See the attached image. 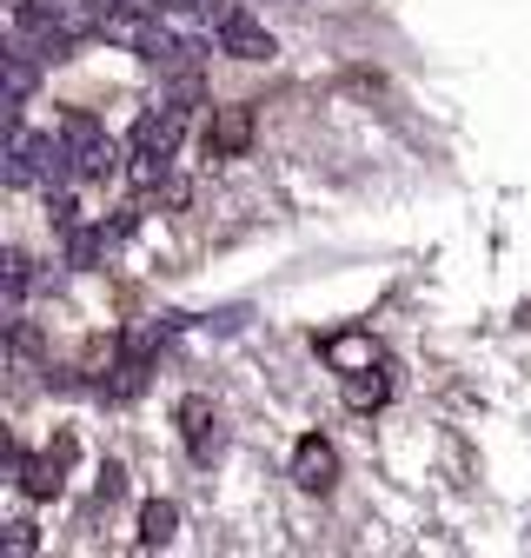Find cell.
Segmentation results:
<instances>
[{"label":"cell","instance_id":"cell-20","mask_svg":"<svg viewBox=\"0 0 531 558\" xmlns=\"http://www.w3.org/2000/svg\"><path fill=\"white\" fill-rule=\"evenodd\" d=\"M173 14H207V0H166Z\"/></svg>","mask_w":531,"mask_h":558},{"label":"cell","instance_id":"cell-15","mask_svg":"<svg viewBox=\"0 0 531 558\" xmlns=\"http://www.w3.org/2000/svg\"><path fill=\"white\" fill-rule=\"evenodd\" d=\"M186 452H193V465H213V459L226 452V439H220V426H207V433H193V439H186Z\"/></svg>","mask_w":531,"mask_h":558},{"label":"cell","instance_id":"cell-7","mask_svg":"<svg viewBox=\"0 0 531 558\" xmlns=\"http://www.w3.org/2000/svg\"><path fill=\"white\" fill-rule=\"evenodd\" d=\"M220 53H233V60H273L280 47H273V34H266L252 14H239V8H233V14L220 21Z\"/></svg>","mask_w":531,"mask_h":558},{"label":"cell","instance_id":"cell-17","mask_svg":"<svg viewBox=\"0 0 531 558\" xmlns=\"http://www.w3.org/2000/svg\"><path fill=\"white\" fill-rule=\"evenodd\" d=\"M34 545H40V538H34V525H27V519H14V525H8V551H21V558H27Z\"/></svg>","mask_w":531,"mask_h":558},{"label":"cell","instance_id":"cell-10","mask_svg":"<svg viewBox=\"0 0 531 558\" xmlns=\"http://www.w3.org/2000/svg\"><path fill=\"white\" fill-rule=\"evenodd\" d=\"M140 60H153V66H186V60H199V47L193 40H180V34H166V27H147V40H140Z\"/></svg>","mask_w":531,"mask_h":558},{"label":"cell","instance_id":"cell-4","mask_svg":"<svg viewBox=\"0 0 531 558\" xmlns=\"http://www.w3.org/2000/svg\"><path fill=\"white\" fill-rule=\"evenodd\" d=\"M332 478H339V452H332L319 433H306L293 446V485L299 493H332Z\"/></svg>","mask_w":531,"mask_h":558},{"label":"cell","instance_id":"cell-12","mask_svg":"<svg viewBox=\"0 0 531 558\" xmlns=\"http://www.w3.org/2000/svg\"><path fill=\"white\" fill-rule=\"evenodd\" d=\"M173 532H180V512H173L166 499H147V506H140V545L160 551V545H173Z\"/></svg>","mask_w":531,"mask_h":558},{"label":"cell","instance_id":"cell-1","mask_svg":"<svg viewBox=\"0 0 531 558\" xmlns=\"http://www.w3.org/2000/svg\"><path fill=\"white\" fill-rule=\"evenodd\" d=\"M60 173H74V160H66V140H60V133H27V126H14V140H8V186H53Z\"/></svg>","mask_w":531,"mask_h":558},{"label":"cell","instance_id":"cell-11","mask_svg":"<svg viewBox=\"0 0 531 558\" xmlns=\"http://www.w3.org/2000/svg\"><path fill=\"white\" fill-rule=\"evenodd\" d=\"M385 399H392L385 366H372V373H346V405H353V412H379Z\"/></svg>","mask_w":531,"mask_h":558},{"label":"cell","instance_id":"cell-6","mask_svg":"<svg viewBox=\"0 0 531 558\" xmlns=\"http://www.w3.org/2000/svg\"><path fill=\"white\" fill-rule=\"evenodd\" d=\"M66 459H74V439H60L47 459H27V452H14L21 493H27V499H53V493H60V472H66Z\"/></svg>","mask_w":531,"mask_h":558},{"label":"cell","instance_id":"cell-19","mask_svg":"<svg viewBox=\"0 0 531 558\" xmlns=\"http://www.w3.org/2000/svg\"><path fill=\"white\" fill-rule=\"evenodd\" d=\"M107 8H133V14H160L166 0H107Z\"/></svg>","mask_w":531,"mask_h":558},{"label":"cell","instance_id":"cell-5","mask_svg":"<svg viewBox=\"0 0 531 558\" xmlns=\"http://www.w3.org/2000/svg\"><path fill=\"white\" fill-rule=\"evenodd\" d=\"M180 133H186V107H160V113H140V126H133V154H153V160H173L180 147Z\"/></svg>","mask_w":531,"mask_h":558},{"label":"cell","instance_id":"cell-8","mask_svg":"<svg viewBox=\"0 0 531 558\" xmlns=\"http://www.w3.org/2000/svg\"><path fill=\"white\" fill-rule=\"evenodd\" d=\"M0 60H8V113L21 120V107L34 100V81H40V53H34V47H27L21 34H14V40H8V53H0Z\"/></svg>","mask_w":531,"mask_h":558},{"label":"cell","instance_id":"cell-14","mask_svg":"<svg viewBox=\"0 0 531 558\" xmlns=\"http://www.w3.org/2000/svg\"><path fill=\"white\" fill-rule=\"evenodd\" d=\"M207 426H213V399H199V392H186V399H180V433L193 439V433H207Z\"/></svg>","mask_w":531,"mask_h":558},{"label":"cell","instance_id":"cell-3","mask_svg":"<svg viewBox=\"0 0 531 558\" xmlns=\"http://www.w3.org/2000/svg\"><path fill=\"white\" fill-rule=\"evenodd\" d=\"M319 360L332 366V373H372V366H385V353H379V339L372 332H325L319 339Z\"/></svg>","mask_w":531,"mask_h":558},{"label":"cell","instance_id":"cell-16","mask_svg":"<svg viewBox=\"0 0 531 558\" xmlns=\"http://www.w3.org/2000/svg\"><path fill=\"white\" fill-rule=\"evenodd\" d=\"M47 220H53L60 233H74V227H81V206L66 199V193H53V199H47Z\"/></svg>","mask_w":531,"mask_h":558},{"label":"cell","instance_id":"cell-2","mask_svg":"<svg viewBox=\"0 0 531 558\" xmlns=\"http://www.w3.org/2000/svg\"><path fill=\"white\" fill-rule=\"evenodd\" d=\"M60 140H66V160H74V180H107L113 160H120V147H113V140L87 113H66L60 120Z\"/></svg>","mask_w":531,"mask_h":558},{"label":"cell","instance_id":"cell-18","mask_svg":"<svg viewBox=\"0 0 531 558\" xmlns=\"http://www.w3.org/2000/svg\"><path fill=\"white\" fill-rule=\"evenodd\" d=\"M120 493H126V472L107 465V472H100V499H120Z\"/></svg>","mask_w":531,"mask_h":558},{"label":"cell","instance_id":"cell-13","mask_svg":"<svg viewBox=\"0 0 531 558\" xmlns=\"http://www.w3.org/2000/svg\"><path fill=\"white\" fill-rule=\"evenodd\" d=\"M100 246H107V233L74 227V233H66V266H94V259H100Z\"/></svg>","mask_w":531,"mask_h":558},{"label":"cell","instance_id":"cell-9","mask_svg":"<svg viewBox=\"0 0 531 558\" xmlns=\"http://www.w3.org/2000/svg\"><path fill=\"white\" fill-rule=\"evenodd\" d=\"M246 140H252V107H220L207 126V154L233 160V154H246Z\"/></svg>","mask_w":531,"mask_h":558}]
</instances>
